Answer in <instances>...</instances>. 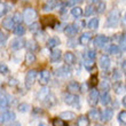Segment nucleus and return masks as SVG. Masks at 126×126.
<instances>
[{
  "instance_id": "1",
  "label": "nucleus",
  "mask_w": 126,
  "mask_h": 126,
  "mask_svg": "<svg viewBox=\"0 0 126 126\" xmlns=\"http://www.w3.org/2000/svg\"><path fill=\"white\" fill-rule=\"evenodd\" d=\"M120 18V13L118 9H112L110 10V13L108 14L107 17V22H106V27L107 28H116L118 22Z\"/></svg>"
},
{
  "instance_id": "2",
  "label": "nucleus",
  "mask_w": 126,
  "mask_h": 126,
  "mask_svg": "<svg viewBox=\"0 0 126 126\" xmlns=\"http://www.w3.org/2000/svg\"><path fill=\"white\" fill-rule=\"evenodd\" d=\"M38 14H37V10L32 7H29V8H25L23 12V20L27 24H31L34 22V20L37 18Z\"/></svg>"
},
{
  "instance_id": "3",
  "label": "nucleus",
  "mask_w": 126,
  "mask_h": 126,
  "mask_svg": "<svg viewBox=\"0 0 126 126\" xmlns=\"http://www.w3.org/2000/svg\"><path fill=\"white\" fill-rule=\"evenodd\" d=\"M37 76H38V71L37 70H30L28 71L27 76H25V87L27 88H31L33 86V84L37 79Z\"/></svg>"
},
{
  "instance_id": "4",
  "label": "nucleus",
  "mask_w": 126,
  "mask_h": 126,
  "mask_svg": "<svg viewBox=\"0 0 126 126\" xmlns=\"http://www.w3.org/2000/svg\"><path fill=\"white\" fill-rule=\"evenodd\" d=\"M99 100H100L99 91L96 90V88L91 90L90 95H88V104H90L91 107H95L96 104L99 103Z\"/></svg>"
},
{
  "instance_id": "5",
  "label": "nucleus",
  "mask_w": 126,
  "mask_h": 126,
  "mask_svg": "<svg viewBox=\"0 0 126 126\" xmlns=\"http://www.w3.org/2000/svg\"><path fill=\"white\" fill-rule=\"evenodd\" d=\"M63 100H64V102L66 104H69V106H76L77 102L79 101V97L76 95V94L73 93H64L63 94Z\"/></svg>"
},
{
  "instance_id": "6",
  "label": "nucleus",
  "mask_w": 126,
  "mask_h": 126,
  "mask_svg": "<svg viewBox=\"0 0 126 126\" xmlns=\"http://www.w3.org/2000/svg\"><path fill=\"white\" fill-rule=\"evenodd\" d=\"M12 103H13V100H12V97L9 95L0 96V111H3L7 108H9Z\"/></svg>"
},
{
  "instance_id": "7",
  "label": "nucleus",
  "mask_w": 126,
  "mask_h": 126,
  "mask_svg": "<svg viewBox=\"0 0 126 126\" xmlns=\"http://www.w3.org/2000/svg\"><path fill=\"white\" fill-rule=\"evenodd\" d=\"M16 118V115L13 111H5V112L0 116V124H5V123H9L13 122Z\"/></svg>"
},
{
  "instance_id": "8",
  "label": "nucleus",
  "mask_w": 126,
  "mask_h": 126,
  "mask_svg": "<svg viewBox=\"0 0 126 126\" xmlns=\"http://www.w3.org/2000/svg\"><path fill=\"white\" fill-rule=\"evenodd\" d=\"M56 76L57 77H61V78H66V77H70L71 76V69H70L68 65H63L61 68L56 70Z\"/></svg>"
},
{
  "instance_id": "9",
  "label": "nucleus",
  "mask_w": 126,
  "mask_h": 126,
  "mask_svg": "<svg viewBox=\"0 0 126 126\" xmlns=\"http://www.w3.org/2000/svg\"><path fill=\"white\" fill-rule=\"evenodd\" d=\"M25 46V40L23 38H16V39L12 40L10 43V48L14 50H18Z\"/></svg>"
},
{
  "instance_id": "10",
  "label": "nucleus",
  "mask_w": 126,
  "mask_h": 126,
  "mask_svg": "<svg viewBox=\"0 0 126 126\" xmlns=\"http://www.w3.org/2000/svg\"><path fill=\"white\" fill-rule=\"evenodd\" d=\"M113 117V110L110 108H107L102 111V113H100V119L102 122H109Z\"/></svg>"
},
{
  "instance_id": "11",
  "label": "nucleus",
  "mask_w": 126,
  "mask_h": 126,
  "mask_svg": "<svg viewBox=\"0 0 126 126\" xmlns=\"http://www.w3.org/2000/svg\"><path fill=\"white\" fill-rule=\"evenodd\" d=\"M109 41H110V39L108 37L101 34V36H97L95 39H94V45L97 47H103L104 45H107V44L109 43Z\"/></svg>"
},
{
  "instance_id": "12",
  "label": "nucleus",
  "mask_w": 126,
  "mask_h": 126,
  "mask_svg": "<svg viewBox=\"0 0 126 126\" xmlns=\"http://www.w3.org/2000/svg\"><path fill=\"white\" fill-rule=\"evenodd\" d=\"M64 32H65L66 36H75L78 31H79V28H78V25L77 24H71V25H65V28H64Z\"/></svg>"
},
{
  "instance_id": "13",
  "label": "nucleus",
  "mask_w": 126,
  "mask_h": 126,
  "mask_svg": "<svg viewBox=\"0 0 126 126\" xmlns=\"http://www.w3.org/2000/svg\"><path fill=\"white\" fill-rule=\"evenodd\" d=\"M49 93L50 92H49V88H48V87H46V86L41 87V88L37 92V100H39V101H44Z\"/></svg>"
},
{
  "instance_id": "14",
  "label": "nucleus",
  "mask_w": 126,
  "mask_h": 126,
  "mask_svg": "<svg viewBox=\"0 0 126 126\" xmlns=\"http://www.w3.org/2000/svg\"><path fill=\"white\" fill-rule=\"evenodd\" d=\"M99 63H100V66H101V69L107 70V69H108V68L110 66L111 60H110V57L108 56V55H102V56L100 57Z\"/></svg>"
},
{
  "instance_id": "15",
  "label": "nucleus",
  "mask_w": 126,
  "mask_h": 126,
  "mask_svg": "<svg viewBox=\"0 0 126 126\" xmlns=\"http://www.w3.org/2000/svg\"><path fill=\"white\" fill-rule=\"evenodd\" d=\"M1 24H2L3 29H6V30H8V31L13 30L14 27H15V22L13 21V17H6V18H3Z\"/></svg>"
},
{
  "instance_id": "16",
  "label": "nucleus",
  "mask_w": 126,
  "mask_h": 126,
  "mask_svg": "<svg viewBox=\"0 0 126 126\" xmlns=\"http://www.w3.org/2000/svg\"><path fill=\"white\" fill-rule=\"evenodd\" d=\"M49 79H50V72L48 70H44V71L40 72V81L39 83L41 84V85L45 86V85L49 81Z\"/></svg>"
},
{
  "instance_id": "17",
  "label": "nucleus",
  "mask_w": 126,
  "mask_h": 126,
  "mask_svg": "<svg viewBox=\"0 0 126 126\" xmlns=\"http://www.w3.org/2000/svg\"><path fill=\"white\" fill-rule=\"evenodd\" d=\"M92 32H85L83 33L81 36L79 37V44L80 45H83V46H85V45H87V44L91 41V39H92Z\"/></svg>"
},
{
  "instance_id": "18",
  "label": "nucleus",
  "mask_w": 126,
  "mask_h": 126,
  "mask_svg": "<svg viewBox=\"0 0 126 126\" xmlns=\"http://www.w3.org/2000/svg\"><path fill=\"white\" fill-rule=\"evenodd\" d=\"M64 61H65L66 65H72L76 63V56H75V54L71 53V52H66L64 54Z\"/></svg>"
},
{
  "instance_id": "19",
  "label": "nucleus",
  "mask_w": 126,
  "mask_h": 126,
  "mask_svg": "<svg viewBox=\"0 0 126 126\" xmlns=\"http://www.w3.org/2000/svg\"><path fill=\"white\" fill-rule=\"evenodd\" d=\"M66 90L69 91V93H76V92L80 91V84L77 81H70L66 86Z\"/></svg>"
},
{
  "instance_id": "20",
  "label": "nucleus",
  "mask_w": 126,
  "mask_h": 126,
  "mask_svg": "<svg viewBox=\"0 0 126 126\" xmlns=\"http://www.w3.org/2000/svg\"><path fill=\"white\" fill-rule=\"evenodd\" d=\"M113 91L115 93L118 94V95H122V94L125 92V84H123L122 81H117L113 85Z\"/></svg>"
},
{
  "instance_id": "21",
  "label": "nucleus",
  "mask_w": 126,
  "mask_h": 126,
  "mask_svg": "<svg viewBox=\"0 0 126 126\" xmlns=\"http://www.w3.org/2000/svg\"><path fill=\"white\" fill-rule=\"evenodd\" d=\"M60 118L63 120H72L76 118V113L72 111H63L60 113Z\"/></svg>"
},
{
  "instance_id": "22",
  "label": "nucleus",
  "mask_w": 126,
  "mask_h": 126,
  "mask_svg": "<svg viewBox=\"0 0 126 126\" xmlns=\"http://www.w3.org/2000/svg\"><path fill=\"white\" fill-rule=\"evenodd\" d=\"M99 101H101L103 106H108L109 103H111V96H110L109 92H103Z\"/></svg>"
},
{
  "instance_id": "23",
  "label": "nucleus",
  "mask_w": 126,
  "mask_h": 126,
  "mask_svg": "<svg viewBox=\"0 0 126 126\" xmlns=\"http://www.w3.org/2000/svg\"><path fill=\"white\" fill-rule=\"evenodd\" d=\"M25 46H27V48L29 49V52H31V53H33L34 50H37L38 48H39V47H38V43L33 39L27 41V43H25Z\"/></svg>"
},
{
  "instance_id": "24",
  "label": "nucleus",
  "mask_w": 126,
  "mask_h": 126,
  "mask_svg": "<svg viewBox=\"0 0 126 126\" xmlns=\"http://www.w3.org/2000/svg\"><path fill=\"white\" fill-rule=\"evenodd\" d=\"M61 55H62V52L60 49H54L52 53H50V61L53 63L55 62H59L61 60Z\"/></svg>"
},
{
  "instance_id": "25",
  "label": "nucleus",
  "mask_w": 126,
  "mask_h": 126,
  "mask_svg": "<svg viewBox=\"0 0 126 126\" xmlns=\"http://www.w3.org/2000/svg\"><path fill=\"white\" fill-rule=\"evenodd\" d=\"M60 45V39L59 38H49V39L47 40V48H50V49H53L55 48L56 46Z\"/></svg>"
},
{
  "instance_id": "26",
  "label": "nucleus",
  "mask_w": 126,
  "mask_h": 126,
  "mask_svg": "<svg viewBox=\"0 0 126 126\" xmlns=\"http://www.w3.org/2000/svg\"><path fill=\"white\" fill-rule=\"evenodd\" d=\"M56 6H57L56 0H49V1H47V2L44 5L43 9L45 10V12H48V10H53Z\"/></svg>"
},
{
  "instance_id": "27",
  "label": "nucleus",
  "mask_w": 126,
  "mask_h": 126,
  "mask_svg": "<svg viewBox=\"0 0 126 126\" xmlns=\"http://www.w3.org/2000/svg\"><path fill=\"white\" fill-rule=\"evenodd\" d=\"M96 57V52L93 49H88L85 52V54H84V59L85 60H91V61H94Z\"/></svg>"
},
{
  "instance_id": "28",
  "label": "nucleus",
  "mask_w": 126,
  "mask_h": 126,
  "mask_svg": "<svg viewBox=\"0 0 126 126\" xmlns=\"http://www.w3.org/2000/svg\"><path fill=\"white\" fill-rule=\"evenodd\" d=\"M45 102H46V106L47 107H52L54 106L55 103H56V97H55V95H53V94H48L47 95V97L45 100H44Z\"/></svg>"
},
{
  "instance_id": "29",
  "label": "nucleus",
  "mask_w": 126,
  "mask_h": 126,
  "mask_svg": "<svg viewBox=\"0 0 126 126\" xmlns=\"http://www.w3.org/2000/svg\"><path fill=\"white\" fill-rule=\"evenodd\" d=\"M77 126H90V119L86 116H80L77 120Z\"/></svg>"
},
{
  "instance_id": "30",
  "label": "nucleus",
  "mask_w": 126,
  "mask_h": 126,
  "mask_svg": "<svg viewBox=\"0 0 126 126\" xmlns=\"http://www.w3.org/2000/svg\"><path fill=\"white\" fill-rule=\"evenodd\" d=\"M71 15H72L73 17L78 18V17H80L81 15H83V9H81L80 7H78V6L72 7V8H71Z\"/></svg>"
},
{
  "instance_id": "31",
  "label": "nucleus",
  "mask_w": 126,
  "mask_h": 126,
  "mask_svg": "<svg viewBox=\"0 0 126 126\" xmlns=\"http://www.w3.org/2000/svg\"><path fill=\"white\" fill-rule=\"evenodd\" d=\"M87 118H91L92 120H97L100 119V111L97 109H92L88 112V117Z\"/></svg>"
},
{
  "instance_id": "32",
  "label": "nucleus",
  "mask_w": 126,
  "mask_h": 126,
  "mask_svg": "<svg viewBox=\"0 0 126 126\" xmlns=\"http://www.w3.org/2000/svg\"><path fill=\"white\" fill-rule=\"evenodd\" d=\"M108 52L110 54H113V55H117V54H120L122 49H120V47L118 45H110L108 47Z\"/></svg>"
},
{
  "instance_id": "33",
  "label": "nucleus",
  "mask_w": 126,
  "mask_h": 126,
  "mask_svg": "<svg viewBox=\"0 0 126 126\" xmlns=\"http://www.w3.org/2000/svg\"><path fill=\"white\" fill-rule=\"evenodd\" d=\"M34 61H36V55L33 53H31V52H28L25 54V63L27 64H32Z\"/></svg>"
},
{
  "instance_id": "34",
  "label": "nucleus",
  "mask_w": 126,
  "mask_h": 126,
  "mask_svg": "<svg viewBox=\"0 0 126 126\" xmlns=\"http://www.w3.org/2000/svg\"><path fill=\"white\" fill-rule=\"evenodd\" d=\"M17 109H18V111H20V112H28V111L31 109V107H30V104H29V103L23 102V103H21V104H18Z\"/></svg>"
},
{
  "instance_id": "35",
  "label": "nucleus",
  "mask_w": 126,
  "mask_h": 126,
  "mask_svg": "<svg viewBox=\"0 0 126 126\" xmlns=\"http://www.w3.org/2000/svg\"><path fill=\"white\" fill-rule=\"evenodd\" d=\"M14 33L16 34V36H23L24 32H25V29H24V27H22L21 24H17L16 27H14Z\"/></svg>"
},
{
  "instance_id": "36",
  "label": "nucleus",
  "mask_w": 126,
  "mask_h": 126,
  "mask_svg": "<svg viewBox=\"0 0 126 126\" xmlns=\"http://www.w3.org/2000/svg\"><path fill=\"white\" fill-rule=\"evenodd\" d=\"M106 7H107V5H106V2H104V1H99L94 9H95L97 13L101 14V13H103V12L106 10Z\"/></svg>"
},
{
  "instance_id": "37",
  "label": "nucleus",
  "mask_w": 126,
  "mask_h": 126,
  "mask_svg": "<svg viewBox=\"0 0 126 126\" xmlns=\"http://www.w3.org/2000/svg\"><path fill=\"white\" fill-rule=\"evenodd\" d=\"M54 23H55L54 16H45L43 18V24L45 25H54Z\"/></svg>"
},
{
  "instance_id": "38",
  "label": "nucleus",
  "mask_w": 126,
  "mask_h": 126,
  "mask_svg": "<svg viewBox=\"0 0 126 126\" xmlns=\"http://www.w3.org/2000/svg\"><path fill=\"white\" fill-rule=\"evenodd\" d=\"M88 28L92 29V30H96L99 28V18H92V20L88 22Z\"/></svg>"
},
{
  "instance_id": "39",
  "label": "nucleus",
  "mask_w": 126,
  "mask_h": 126,
  "mask_svg": "<svg viewBox=\"0 0 126 126\" xmlns=\"http://www.w3.org/2000/svg\"><path fill=\"white\" fill-rule=\"evenodd\" d=\"M8 10H9V7H8L7 3L0 2V17H2L3 15H6Z\"/></svg>"
},
{
  "instance_id": "40",
  "label": "nucleus",
  "mask_w": 126,
  "mask_h": 126,
  "mask_svg": "<svg viewBox=\"0 0 126 126\" xmlns=\"http://www.w3.org/2000/svg\"><path fill=\"white\" fill-rule=\"evenodd\" d=\"M100 88H101V91H103V92H109L110 90V84L108 80H103V81H101V84H100Z\"/></svg>"
},
{
  "instance_id": "41",
  "label": "nucleus",
  "mask_w": 126,
  "mask_h": 126,
  "mask_svg": "<svg viewBox=\"0 0 126 126\" xmlns=\"http://www.w3.org/2000/svg\"><path fill=\"white\" fill-rule=\"evenodd\" d=\"M84 0H68L66 2H64L63 5L64 6H70V7H75L77 6V5H79V3H81Z\"/></svg>"
},
{
  "instance_id": "42",
  "label": "nucleus",
  "mask_w": 126,
  "mask_h": 126,
  "mask_svg": "<svg viewBox=\"0 0 126 126\" xmlns=\"http://www.w3.org/2000/svg\"><path fill=\"white\" fill-rule=\"evenodd\" d=\"M118 120H119V123H122L123 125L126 124V111L123 110V111H120L119 115H118Z\"/></svg>"
},
{
  "instance_id": "43",
  "label": "nucleus",
  "mask_w": 126,
  "mask_h": 126,
  "mask_svg": "<svg viewBox=\"0 0 126 126\" xmlns=\"http://www.w3.org/2000/svg\"><path fill=\"white\" fill-rule=\"evenodd\" d=\"M12 17H13L14 22H15V23H17V24H20L21 22H22V20H23V17H22V14H21V13H15Z\"/></svg>"
},
{
  "instance_id": "44",
  "label": "nucleus",
  "mask_w": 126,
  "mask_h": 126,
  "mask_svg": "<svg viewBox=\"0 0 126 126\" xmlns=\"http://www.w3.org/2000/svg\"><path fill=\"white\" fill-rule=\"evenodd\" d=\"M39 29H40V24L39 23L33 22V23L30 24V31H31V32L36 33V32H38V31H39Z\"/></svg>"
},
{
  "instance_id": "45",
  "label": "nucleus",
  "mask_w": 126,
  "mask_h": 126,
  "mask_svg": "<svg viewBox=\"0 0 126 126\" xmlns=\"http://www.w3.org/2000/svg\"><path fill=\"white\" fill-rule=\"evenodd\" d=\"M53 126H66L65 122L61 118H54L53 119Z\"/></svg>"
},
{
  "instance_id": "46",
  "label": "nucleus",
  "mask_w": 126,
  "mask_h": 126,
  "mask_svg": "<svg viewBox=\"0 0 126 126\" xmlns=\"http://www.w3.org/2000/svg\"><path fill=\"white\" fill-rule=\"evenodd\" d=\"M0 73L1 75H8L9 73V69L5 63H0Z\"/></svg>"
},
{
  "instance_id": "47",
  "label": "nucleus",
  "mask_w": 126,
  "mask_h": 126,
  "mask_svg": "<svg viewBox=\"0 0 126 126\" xmlns=\"http://www.w3.org/2000/svg\"><path fill=\"white\" fill-rule=\"evenodd\" d=\"M85 66L86 69L88 70H92L94 68V61H91V60H85Z\"/></svg>"
},
{
  "instance_id": "48",
  "label": "nucleus",
  "mask_w": 126,
  "mask_h": 126,
  "mask_svg": "<svg viewBox=\"0 0 126 126\" xmlns=\"http://www.w3.org/2000/svg\"><path fill=\"white\" fill-rule=\"evenodd\" d=\"M119 45H120V49L125 50V33L120 34V41H119Z\"/></svg>"
},
{
  "instance_id": "49",
  "label": "nucleus",
  "mask_w": 126,
  "mask_h": 126,
  "mask_svg": "<svg viewBox=\"0 0 126 126\" xmlns=\"http://www.w3.org/2000/svg\"><path fill=\"white\" fill-rule=\"evenodd\" d=\"M93 12H94V7L93 6H87L86 10H85V16H90V15H92Z\"/></svg>"
},
{
  "instance_id": "50",
  "label": "nucleus",
  "mask_w": 126,
  "mask_h": 126,
  "mask_svg": "<svg viewBox=\"0 0 126 126\" xmlns=\"http://www.w3.org/2000/svg\"><path fill=\"white\" fill-rule=\"evenodd\" d=\"M120 76H122V73L118 71L117 69L113 70V73H112V77H113V79H119Z\"/></svg>"
},
{
  "instance_id": "51",
  "label": "nucleus",
  "mask_w": 126,
  "mask_h": 126,
  "mask_svg": "<svg viewBox=\"0 0 126 126\" xmlns=\"http://www.w3.org/2000/svg\"><path fill=\"white\" fill-rule=\"evenodd\" d=\"M7 38H8V37H7L6 34L0 33V46H1V45H3V43H5V41L7 40Z\"/></svg>"
},
{
  "instance_id": "52",
  "label": "nucleus",
  "mask_w": 126,
  "mask_h": 126,
  "mask_svg": "<svg viewBox=\"0 0 126 126\" xmlns=\"http://www.w3.org/2000/svg\"><path fill=\"white\" fill-rule=\"evenodd\" d=\"M86 90H87V85H86V84H84V85H81V86H80V91H81V92H86Z\"/></svg>"
},
{
  "instance_id": "53",
  "label": "nucleus",
  "mask_w": 126,
  "mask_h": 126,
  "mask_svg": "<svg viewBox=\"0 0 126 126\" xmlns=\"http://www.w3.org/2000/svg\"><path fill=\"white\" fill-rule=\"evenodd\" d=\"M62 27H64L63 24H57L56 28H55V30H64V28H62Z\"/></svg>"
},
{
  "instance_id": "54",
  "label": "nucleus",
  "mask_w": 126,
  "mask_h": 126,
  "mask_svg": "<svg viewBox=\"0 0 126 126\" xmlns=\"http://www.w3.org/2000/svg\"><path fill=\"white\" fill-rule=\"evenodd\" d=\"M8 126H22V125H21V123H18V122H13V123L9 124Z\"/></svg>"
},
{
  "instance_id": "55",
  "label": "nucleus",
  "mask_w": 126,
  "mask_h": 126,
  "mask_svg": "<svg viewBox=\"0 0 126 126\" xmlns=\"http://www.w3.org/2000/svg\"><path fill=\"white\" fill-rule=\"evenodd\" d=\"M122 68H123V73H125V61H123L122 63Z\"/></svg>"
},
{
  "instance_id": "56",
  "label": "nucleus",
  "mask_w": 126,
  "mask_h": 126,
  "mask_svg": "<svg viewBox=\"0 0 126 126\" xmlns=\"http://www.w3.org/2000/svg\"><path fill=\"white\" fill-rule=\"evenodd\" d=\"M125 100H126V97L124 96V97H123V101H122V103H123V106H124V107H125Z\"/></svg>"
},
{
  "instance_id": "57",
  "label": "nucleus",
  "mask_w": 126,
  "mask_h": 126,
  "mask_svg": "<svg viewBox=\"0 0 126 126\" xmlns=\"http://www.w3.org/2000/svg\"><path fill=\"white\" fill-rule=\"evenodd\" d=\"M38 126H48V125H47V124H45V123H40Z\"/></svg>"
},
{
  "instance_id": "58",
  "label": "nucleus",
  "mask_w": 126,
  "mask_h": 126,
  "mask_svg": "<svg viewBox=\"0 0 126 126\" xmlns=\"http://www.w3.org/2000/svg\"><path fill=\"white\" fill-rule=\"evenodd\" d=\"M95 126H101V125H99V124H97V125H95Z\"/></svg>"
}]
</instances>
